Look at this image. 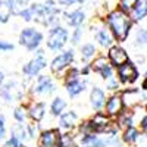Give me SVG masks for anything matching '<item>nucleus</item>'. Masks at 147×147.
Segmentation results:
<instances>
[{"mask_svg":"<svg viewBox=\"0 0 147 147\" xmlns=\"http://www.w3.org/2000/svg\"><path fill=\"white\" fill-rule=\"evenodd\" d=\"M43 41H44V34L34 27L22 28L19 32V44L25 47L28 52H34L35 49L41 47Z\"/></svg>","mask_w":147,"mask_h":147,"instance_id":"obj_3","label":"nucleus"},{"mask_svg":"<svg viewBox=\"0 0 147 147\" xmlns=\"http://www.w3.org/2000/svg\"><path fill=\"white\" fill-rule=\"evenodd\" d=\"M22 96H24V93L16 81L3 82V85L0 87V100L5 105H12L13 102L21 100Z\"/></svg>","mask_w":147,"mask_h":147,"instance_id":"obj_6","label":"nucleus"},{"mask_svg":"<svg viewBox=\"0 0 147 147\" xmlns=\"http://www.w3.org/2000/svg\"><path fill=\"white\" fill-rule=\"evenodd\" d=\"M147 16V0H141L131 10V21H141Z\"/></svg>","mask_w":147,"mask_h":147,"instance_id":"obj_23","label":"nucleus"},{"mask_svg":"<svg viewBox=\"0 0 147 147\" xmlns=\"http://www.w3.org/2000/svg\"><path fill=\"white\" fill-rule=\"evenodd\" d=\"M65 110H66V100L63 99V97H60V96L55 97V99L52 100V103H50V113H52V116L57 118L60 113H63Z\"/></svg>","mask_w":147,"mask_h":147,"instance_id":"obj_22","label":"nucleus"},{"mask_svg":"<svg viewBox=\"0 0 147 147\" xmlns=\"http://www.w3.org/2000/svg\"><path fill=\"white\" fill-rule=\"evenodd\" d=\"M18 147H34V146H28L27 143H19V144H18Z\"/></svg>","mask_w":147,"mask_h":147,"instance_id":"obj_43","label":"nucleus"},{"mask_svg":"<svg viewBox=\"0 0 147 147\" xmlns=\"http://www.w3.org/2000/svg\"><path fill=\"white\" fill-rule=\"evenodd\" d=\"M57 147H80L75 137L69 132H60L59 137V146Z\"/></svg>","mask_w":147,"mask_h":147,"instance_id":"obj_25","label":"nucleus"},{"mask_svg":"<svg viewBox=\"0 0 147 147\" xmlns=\"http://www.w3.org/2000/svg\"><path fill=\"white\" fill-rule=\"evenodd\" d=\"M15 49V46L6 41V40H0V53H7V52H12Z\"/></svg>","mask_w":147,"mask_h":147,"instance_id":"obj_33","label":"nucleus"},{"mask_svg":"<svg viewBox=\"0 0 147 147\" xmlns=\"http://www.w3.org/2000/svg\"><path fill=\"white\" fill-rule=\"evenodd\" d=\"M88 124H90V129L91 132H96V134H103L106 132L109 128H110V119L106 113L103 112H97L94 113L90 119H88Z\"/></svg>","mask_w":147,"mask_h":147,"instance_id":"obj_10","label":"nucleus"},{"mask_svg":"<svg viewBox=\"0 0 147 147\" xmlns=\"http://www.w3.org/2000/svg\"><path fill=\"white\" fill-rule=\"evenodd\" d=\"M47 68V59L46 57H32L31 60L22 66V74L27 78H34Z\"/></svg>","mask_w":147,"mask_h":147,"instance_id":"obj_9","label":"nucleus"},{"mask_svg":"<svg viewBox=\"0 0 147 147\" xmlns=\"http://www.w3.org/2000/svg\"><path fill=\"white\" fill-rule=\"evenodd\" d=\"M10 16H12V10L7 0H0V24L9 22Z\"/></svg>","mask_w":147,"mask_h":147,"instance_id":"obj_26","label":"nucleus"},{"mask_svg":"<svg viewBox=\"0 0 147 147\" xmlns=\"http://www.w3.org/2000/svg\"><path fill=\"white\" fill-rule=\"evenodd\" d=\"M46 103L44 102H31L30 106L27 107V113H28V118L32 121V122H41L46 116Z\"/></svg>","mask_w":147,"mask_h":147,"instance_id":"obj_16","label":"nucleus"},{"mask_svg":"<svg viewBox=\"0 0 147 147\" xmlns=\"http://www.w3.org/2000/svg\"><path fill=\"white\" fill-rule=\"evenodd\" d=\"M140 137V132L134 128V127H128L124 129V134H122V140H124L127 144H134L138 141Z\"/></svg>","mask_w":147,"mask_h":147,"instance_id":"obj_24","label":"nucleus"},{"mask_svg":"<svg viewBox=\"0 0 147 147\" xmlns=\"http://www.w3.org/2000/svg\"><path fill=\"white\" fill-rule=\"evenodd\" d=\"M88 100H90V106L96 110V112H99V110H102L103 106H105L106 94H105V91H103L100 87H97V85H93V88H91V91H90Z\"/></svg>","mask_w":147,"mask_h":147,"instance_id":"obj_17","label":"nucleus"},{"mask_svg":"<svg viewBox=\"0 0 147 147\" xmlns=\"http://www.w3.org/2000/svg\"><path fill=\"white\" fill-rule=\"evenodd\" d=\"M116 75H118V80L124 84H132L134 81H137L138 78V71L132 62H125L119 66H116Z\"/></svg>","mask_w":147,"mask_h":147,"instance_id":"obj_8","label":"nucleus"},{"mask_svg":"<svg viewBox=\"0 0 147 147\" xmlns=\"http://www.w3.org/2000/svg\"><path fill=\"white\" fill-rule=\"evenodd\" d=\"M34 57H46V53H44V50L41 47H38V49L34 50Z\"/></svg>","mask_w":147,"mask_h":147,"instance_id":"obj_39","label":"nucleus"},{"mask_svg":"<svg viewBox=\"0 0 147 147\" xmlns=\"http://www.w3.org/2000/svg\"><path fill=\"white\" fill-rule=\"evenodd\" d=\"M147 44V30L141 28L136 34V46H146Z\"/></svg>","mask_w":147,"mask_h":147,"instance_id":"obj_32","label":"nucleus"},{"mask_svg":"<svg viewBox=\"0 0 147 147\" xmlns=\"http://www.w3.org/2000/svg\"><path fill=\"white\" fill-rule=\"evenodd\" d=\"M107 59L112 63V66H119L122 63L128 62V53L121 46H110L107 52Z\"/></svg>","mask_w":147,"mask_h":147,"instance_id":"obj_14","label":"nucleus"},{"mask_svg":"<svg viewBox=\"0 0 147 147\" xmlns=\"http://www.w3.org/2000/svg\"><path fill=\"white\" fill-rule=\"evenodd\" d=\"M105 113L110 118V116H118L122 109H124V100H122L121 94H112L110 97H107L105 102Z\"/></svg>","mask_w":147,"mask_h":147,"instance_id":"obj_13","label":"nucleus"},{"mask_svg":"<svg viewBox=\"0 0 147 147\" xmlns=\"http://www.w3.org/2000/svg\"><path fill=\"white\" fill-rule=\"evenodd\" d=\"M118 124H119V127H124V128L132 127V124H134L132 113H124V112H121L118 115Z\"/></svg>","mask_w":147,"mask_h":147,"instance_id":"obj_28","label":"nucleus"},{"mask_svg":"<svg viewBox=\"0 0 147 147\" xmlns=\"http://www.w3.org/2000/svg\"><path fill=\"white\" fill-rule=\"evenodd\" d=\"M140 0H119V9L122 12H131Z\"/></svg>","mask_w":147,"mask_h":147,"instance_id":"obj_31","label":"nucleus"},{"mask_svg":"<svg viewBox=\"0 0 147 147\" xmlns=\"http://www.w3.org/2000/svg\"><path fill=\"white\" fill-rule=\"evenodd\" d=\"M80 72H81V77H88L90 74L93 72L91 65H90V63H85V65H82V68H80Z\"/></svg>","mask_w":147,"mask_h":147,"instance_id":"obj_37","label":"nucleus"},{"mask_svg":"<svg viewBox=\"0 0 147 147\" xmlns=\"http://www.w3.org/2000/svg\"><path fill=\"white\" fill-rule=\"evenodd\" d=\"M140 127H141V129L147 134V115L141 119V122H140Z\"/></svg>","mask_w":147,"mask_h":147,"instance_id":"obj_40","label":"nucleus"},{"mask_svg":"<svg viewBox=\"0 0 147 147\" xmlns=\"http://www.w3.org/2000/svg\"><path fill=\"white\" fill-rule=\"evenodd\" d=\"M94 38L96 41L99 43L102 47H110V46H113V35L112 32L109 31V28H99V30H96V34H94Z\"/></svg>","mask_w":147,"mask_h":147,"instance_id":"obj_19","label":"nucleus"},{"mask_svg":"<svg viewBox=\"0 0 147 147\" xmlns=\"http://www.w3.org/2000/svg\"><path fill=\"white\" fill-rule=\"evenodd\" d=\"M106 24H107V28L109 31L112 32L115 41H125L129 35L131 31V25H132V21L128 16L127 12H122L121 9H116L113 12L106 16Z\"/></svg>","mask_w":147,"mask_h":147,"instance_id":"obj_1","label":"nucleus"},{"mask_svg":"<svg viewBox=\"0 0 147 147\" xmlns=\"http://www.w3.org/2000/svg\"><path fill=\"white\" fill-rule=\"evenodd\" d=\"M3 82H5V74H3L2 71H0V87L3 85Z\"/></svg>","mask_w":147,"mask_h":147,"instance_id":"obj_42","label":"nucleus"},{"mask_svg":"<svg viewBox=\"0 0 147 147\" xmlns=\"http://www.w3.org/2000/svg\"><path fill=\"white\" fill-rule=\"evenodd\" d=\"M59 137L60 129L59 128H50L43 129L38 136V147H57L59 146Z\"/></svg>","mask_w":147,"mask_h":147,"instance_id":"obj_12","label":"nucleus"},{"mask_svg":"<svg viewBox=\"0 0 147 147\" xmlns=\"http://www.w3.org/2000/svg\"><path fill=\"white\" fill-rule=\"evenodd\" d=\"M6 138V118L0 113V141Z\"/></svg>","mask_w":147,"mask_h":147,"instance_id":"obj_34","label":"nucleus"},{"mask_svg":"<svg viewBox=\"0 0 147 147\" xmlns=\"http://www.w3.org/2000/svg\"><path fill=\"white\" fill-rule=\"evenodd\" d=\"M63 16H65V22L68 27L77 28V27H81L85 22V12L82 9H74L71 12H65Z\"/></svg>","mask_w":147,"mask_h":147,"instance_id":"obj_18","label":"nucleus"},{"mask_svg":"<svg viewBox=\"0 0 147 147\" xmlns=\"http://www.w3.org/2000/svg\"><path fill=\"white\" fill-rule=\"evenodd\" d=\"M69 41V31L62 27V25H55L49 30L47 32V38H46V46L49 50L52 52H60L63 50L65 46Z\"/></svg>","mask_w":147,"mask_h":147,"instance_id":"obj_2","label":"nucleus"},{"mask_svg":"<svg viewBox=\"0 0 147 147\" xmlns=\"http://www.w3.org/2000/svg\"><path fill=\"white\" fill-rule=\"evenodd\" d=\"M13 119L18 124H25L28 119V113H27V106H16L13 109Z\"/></svg>","mask_w":147,"mask_h":147,"instance_id":"obj_27","label":"nucleus"},{"mask_svg":"<svg viewBox=\"0 0 147 147\" xmlns=\"http://www.w3.org/2000/svg\"><path fill=\"white\" fill-rule=\"evenodd\" d=\"M85 0H57V3L63 7H69V6H74V5H82Z\"/></svg>","mask_w":147,"mask_h":147,"instance_id":"obj_35","label":"nucleus"},{"mask_svg":"<svg viewBox=\"0 0 147 147\" xmlns=\"http://www.w3.org/2000/svg\"><path fill=\"white\" fill-rule=\"evenodd\" d=\"M78 127V115L75 113V110H68L57 116V128L62 131H74Z\"/></svg>","mask_w":147,"mask_h":147,"instance_id":"obj_11","label":"nucleus"},{"mask_svg":"<svg viewBox=\"0 0 147 147\" xmlns=\"http://www.w3.org/2000/svg\"><path fill=\"white\" fill-rule=\"evenodd\" d=\"M65 84V90H66V94L71 97V99H75V97L81 96L85 88H87V81H84L81 78H75V80H71V81H66L63 82Z\"/></svg>","mask_w":147,"mask_h":147,"instance_id":"obj_15","label":"nucleus"},{"mask_svg":"<svg viewBox=\"0 0 147 147\" xmlns=\"http://www.w3.org/2000/svg\"><path fill=\"white\" fill-rule=\"evenodd\" d=\"M22 2H24V3H27V5H28V3H30V0H22Z\"/></svg>","mask_w":147,"mask_h":147,"instance_id":"obj_44","label":"nucleus"},{"mask_svg":"<svg viewBox=\"0 0 147 147\" xmlns=\"http://www.w3.org/2000/svg\"><path fill=\"white\" fill-rule=\"evenodd\" d=\"M82 37H84V28L81 25V27H77L75 30L72 31V34H71V43H72V46H78L82 41Z\"/></svg>","mask_w":147,"mask_h":147,"instance_id":"obj_30","label":"nucleus"},{"mask_svg":"<svg viewBox=\"0 0 147 147\" xmlns=\"http://www.w3.org/2000/svg\"><path fill=\"white\" fill-rule=\"evenodd\" d=\"M57 90V85L53 81V78L50 75H37L35 81L31 85V94L32 96H50L53 93H56Z\"/></svg>","mask_w":147,"mask_h":147,"instance_id":"obj_5","label":"nucleus"},{"mask_svg":"<svg viewBox=\"0 0 147 147\" xmlns=\"http://www.w3.org/2000/svg\"><path fill=\"white\" fill-rule=\"evenodd\" d=\"M90 65H91L93 72H97L105 81L109 80V78H112V77H115L113 66H112V63L109 62V59L105 57V56H97V57H94V60H93Z\"/></svg>","mask_w":147,"mask_h":147,"instance_id":"obj_7","label":"nucleus"},{"mask_svg":"<svg viewBox=\"0 0 147 147\" xmlns=\"http://www.w3.org/2000/svg\"><path fill=\"white\" fill-rule=\"evenodd\" d=\"M27 129H28V134H30V140L38 138L40 132L43 131V129L40 128V124H38V122H32V121H31V124H27Z\"/></svg>","mask_w":147,"mask_h":147,"instance_id":"obj_29","label":"nucleus"},{"mask_svg":"<svg viewBox=\"0 0 147 147\" xmlns=\"http://www.w3.org/2000/svg\"><path fill=\"white\" fill-rule=\"evenodd\" d=\"M141 88H143L144 91H147V75H146V78H144L143 82H141Z\"/></svg>","mask_w":147,"mask_h":147,"instance_id":"obj_41","label":"nucleus"},{"mask_svg":"<svg viewBox=\"0 0 147 147\" xmlns=\"http://www.w3.org/2000/svg\"><path fill=\"white\" fill-rule=\"evenodd\" d=\"M146 75H147V72H146Z\"/></svg>","mask_w":147,"mask_h":147,"instance_id":"obj_45","label":"nucleus"},{"mask_svg":"<svg viewBox=\"0 0 147 147\" xmlns=\"http://www.w3.org/2000/svg\"><path fill=\"white\" fill-rule=\"evenodd\" d=\"M10 136H13L19 143H27L30 141V134L27 129V124H16L10 128Z\"/></svg>","mask_w":147,"mask_h":147,"instance_id":"obj_20","label":"nucleus"},{"mask_svg":"<svg viewBox=\"0 0 147 147\" xmlns=\"http://www.w3.org/2000/svg\"><path fill=\"white\" fill-rule=\"evenodd\" d=\"M74 60H75V52L74 49H68V50H60L59 55H56L53 57V60L50 62V69L55 75H57V78L65 74V71L74 65Z\"/></svg>","mask_w":147,"mask_h":147,"instance_id":"obj_4","label":"nucleus"},{"mask_svg":"<svg viewBox=\"0 0 147 147\" xmlns=\"http://www.w3.org/2000/svg\"><path fill=\"white\" fill-rule=\"evenodd\" d=\"M96 53H97V47L93 43H85L80 47V55H81V59L84 60V62L93 60L96 57Z\"/></svg>","mask_w":147,"mask_h":147,"instance_id":"obj_21","label":"nucleus"},{"mask_svg":"<svg viewBox=\"0 0 147 147\" xmlns=\"http://www.w3.org/2000/svg\"><path fill=\"white\" fill-rule=\"evenodd\" d=\"M119 87V82H118V78L112 77V78H109L106 80V88L107 90H116Z\"/></svg>","mask_w":147,"mask_h":147,"instance_id":"obj_36","label":"nucleus"},{"mask_svg":"<svg viewBox=\"0 0 147 147\" xmlns=\"http://www.w3.org/2000/svg\"><path fill=\"white\" fill-rule=\"evenodd\" d=\"M18 144H19V141L13 137V136H10L6 141H5V144H3V147H18Z\"/></svg>","mask_w":147,"mask_h":147,"instance_id":"obj_38","label":"nucleus"}]
</instances>
